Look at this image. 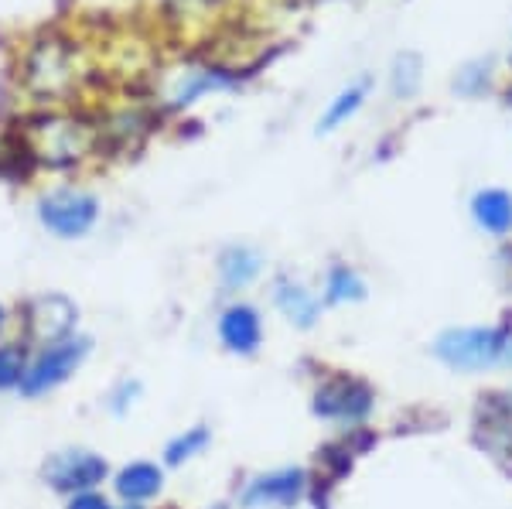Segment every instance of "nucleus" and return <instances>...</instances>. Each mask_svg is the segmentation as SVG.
I'll return each mask as SVG.
<instances>
[{
    "mask_svg": "<svg viewBox=\"0 0 512 509\" xmlns=\"http://www.w3.org/2000/svg\"><path fill=\"white\" fill-rule=\"evenodd\" d=\"M437 356L454 369H485L512 359V335L502 328H458L437 339Z\"/></svg>",
    "mask_w": 512,
    "mask_h": 509,
    "instance_id": "f257e3e1",
    "label": "nucleus"
},
{
    "mask_svg": "<svg viewBox=\"0 0 512 509\" xmlns=\"http://www.w3.org/2000/svg\"><path fill=\"white\" fill-rule=\"evenodd\" d=\"M86 356H89V339L69 335V339L52 342V346H45L28 363L18 390L24 393V397H41V393L62 387V383L82 366V359H86Z\"/></svg>",
    "mask_w": 512,
    "mask_h": 509,
    "instance_id": "f03ea898",
    "label": "nucleus"
},
{
    "mask_svg": "<svg viewBox=\"0 0 512 509\" xmlns=\"http://www.w3.org/2000/svg\"><path fill=\"white\" fill-rule=\"evenodd\" d=\"M38 216L48 233L62 236V240H76V236H86L89 229H93L96 216H99V205L93 195H86V192L59 188V192L41 199Z\"/></svg>",
    "mask_w": 512,
    "mask_h": 509,
    "instance_id": "7ed1b4c3",
    "label": "nucleus"
},
{
    "mask_svg": "<svg viewBox=\"0 0 512 509\" xmlns=\"http://www.w3.org/2000/svg\"><path fill=\"white\" fill-rule=\"evenodd\" d=\"M106 462L93 451H65L55 455L45 465V479L52 489L65 492V496H76V492H93L99 482L106 479Z\"/></svg>",
    "mask_w": 512,
    "mask_h": 509,
    "instance_id": "20e7f679",
    "label": "nucleus"
},
{
    "mask_svg": "<svg viewBox=\"0 0 512 509\" xmlns=\"http://www.w3.org/2000/svg\"><path fill=\"white\" fill-rule=\"evenodd\" d=\"M315 410L328 421H362L373 410V393L366 383L349 380V376H335L318 390Z\"/></svg>",
    "mask_w": 512,
    "mask_h": 509,
    "instance_id": "39448f33",
    "label": "nucleus"
},
{
    "mask_svg": "<svg viewBox=\"0 0 512 509\" xmlns=\"http://www.w3.org/2000/svg\"><path fill=\"white\" fill-rule=\"evenodd\" d=\"M82 127L76 120H62V117H45L35 123L31 130V154L45 161H76L82 154Z\"/></svg>",
    "mask_w": 512,
    "mask_h": 509,
    "instance_id": "423d86ee",
    "label": "nucleus"
},
{
    "mask_svg": "<svg viewBox=\"0 0 512 509\" xmlns=\"http://www.w3.org/2000/svg\"><path fill=\"white\" fill-rule=\"evenodd\" d=\"M72 82V65H69V52L59 45V41H48V45H38L35 52L28 55V86L41 96H59L65 86Z\"/></svg>",
    "mask_w": 512,
    "mask_h": 509,
    "instance_id": "0eeeda50",
    "label": "nucleus"
},
{
    "mask_svg": "<svg viewBox=\"0 0 512 509\" xmlns=\"http://www.w3.org/2000/svg\"><path fill=\"white\" fill-rule=\"evenodd\" d=\"M304 479L301 469H284V472H270L260 475L256 482H250L243 492V506L260 509V506H294L304 496Z\"/></svg>",
    "mask_w": 512,
    "mask_h": 509,
    "instance_id": "6e6552de",
    "label": "nucleus"
},
{
    "mask_svg": "<svg viewBox=\"0 0 512 509\" xmlns=\"http://www.w3.org/2000/svg\"><path fill=\"white\" fill-rule=\"evenodd\" d=\"M31 335L41 339L45 346H52V342L59 339H69L72 335V325H76V308L69 305L65 298H38L35 305H31Z\"/></svg>",
    "mask_w": 512,
    "mask_h": 509,
    "instance_id": "1a4fd4ad",
    "label": "nucleus"
},
{
    "mask_svg": "<svg viewBox=\"0 0 512 509\" xmlns=\"http://www.w3.org/2000/svg\"><path fill=\"white\" fill-rule=\"evenodd\" d=\"M219 335L229 352H243V356L256 352V346H260V339H263V325H260L256 308H250V305L226 308L219 318Z\"/></svg>",
    "mask_w": 512,
    "mask_h": 509,
    "instance_id": "9d476101",
    "label": "nucleus"
},
{
    "mask_svg": "<svg viewBox=\"0 0 512 509\" xmlns=\"http://www.w3.org/2000/svg\"><path fill=\"white\" fill-rule=\"evenodd\" d=\"M161 469L151 462H134L127 469H120V475L113 479V489L123 503H144V499H154L161 492Z\"/></svg>",
    "mask_w": 512,
    "mask_h": 509,
    "instance_id": "9b49d317",
    "label": "nucleus"
},
{
    "mask_svg": "<svg viewBox=\"0 0 512 509\" xmlns=\"http://www.w3.org/2000/svg\"><path fill=\"white\" fill-rule=\"evenodd\" d=\"M475 219H478V226L489 229V233L506 236L512 229V199L506 192H499V188L482 192L475 199Z\"/></svg>",
    "mask_w": 512,
    "mask_h": 509,
    "instance_id": "f8f14e48",
    "label": "nucleus"
},
{
    "mask_svg": "<svg viewBox=\"0 0 512 509\" xmlns=\"http://www.w3.org/2000/svg\"><path fill=\"white\" fill-rule=\"evenodd\" d=\"M277 305H280V311H284L287 318H291V322L304 325V328L315 322V315H318L315 294L304 291L301 284H287V281L277 284Z\"/></svg>",
    "mask_w": 512,
    "mask_h": 509,
    "instance_id": "ddd939ff",
    "label": "nucleus"
},
{
    "mask_svg": "<svg viewBox=\"0 0 512 509\" xmlns=\"http://www.w3.org/2000/svg\"><path fill=\"white\" fill-rule=\"evenodd\" d=\"M219 274H222V281H226V287H246L260 274V257H256L253 250H246V246H233V250L222 253Z\"/></svg>",
    "mask_w": 512,
    "mask_h": 509,
    "instance_id": "4468645a",
    "label": "nucleus"
},
{
    "mask_svg": "<svg viewBox=\"0 0 512 509\" xmlns=\"http://www.w3.org/2000/svg\"><path fill=\"white\" fill-rule=\"evenodd\" d=\"M362 96H366V82H359V86H352V89H345L338 100L328 106V113H325V120H321V130H335L342 120H349L355 110L362 106Z\"/></svg>",
    "mask_w": 512,
    "mask_h": 509,
    "instance_id": "2eb2a0df",
    "label": "nucleus"
},
{
    "mask_svg": "<svg viewBox=\"0 0 512 509\" xmlns=\"http://www.w3.org/2000/svg\"><path fill=\"white\" fill-rule=\"evenodd\" d=\"M205 445H209V431H205V428H192V431L178 434V438L171 441L168 451H164V462H168V465H181L185 458L198 455V451H202Z\"/></svg>",
    "mask_w": 512,
    "mask_h": 509,
    "instance_id": "dca6fc26",
    "label": "nucleus"
},
{
    "mask_svg": "<svg viewBox=\"0 0 512 509\" xmlns=\"http://www.w3.org/2000/svg\"><path fill=\"white\" fill-rule=\"evenodd\" d=\"M24 369H28V356L21 346H0V390L21 387Z\"/></svg>",
    "mask_w": 512,
    "mask_h": 509,
    "instance_id": "f3484780",
    "label": "nucleus"
},
{
    "mask_svg": "<svg viewBox=\"0 0 512 509\" xmlns=\"http://www.w3.org/2000/svg\"><path fill=\"white\" fill-rule=\"evenodd\" d=\"M355 298H362V281L349 267H335L328 274V301L342 305V301H355Z\"/></svg>",
    "mask_w": 512,
    "mask_h": 509,
    "instance_id": "a211bd4d",
    "label": "nucleus"
},
{
    "mask_svg": "<svg viewBox=\"0 0 512 509\" xmlns=\"http://www.w3.org/2000/svg\"><path fill=\"white\" fill-rule=\"evenodd\" d=\"M69 509H113L110 499L99 496V492H76V496H69Z\"/></svg>",
    "mask_w": 512,
    "mask_h": 509,
    "instance_id": "6ab92c4d",
    "label": "nucleus"
},
{
    "mask_svg": "<svg viewBox=\"0 0 512 509\" xmlns=\"http://www.w3.org/2000/svg\"><path fill=\"white\" fill-rule=\"evenodd\" d=\"M134 393H137V387H123V390H120V397H117V404H113V410H123V407H127V397H134Z\"/></svg>",
    "mask_w": 512,
    "mask_h": 509,
    "instance_id": "aec40b11",
    "label": "nucleus"
},
{
    "mask_svg": "<svg viewBox=\"0 0 512 509\" xmlns=\"http://www.w3.org/2000/svg\"><path fill=\"white\" fill-rule=\"evenodd\" d=\"M4 322H7V318H4V308H0V332H4Z\"/></svg>",
    "mask_w": 512,
    "mask_h": 509,
    "instance_id": "412c9836",
    "label": "nucleus"
},
{
    "mask_svg": "<svg viewBox=\"0 0 512 509\" xmlns=\"http://www.w3.org/2000/svg\"><path fill=\"white\" fill-rule=\"evenodd\" d=\"M123 509H140L137 503H127V506H123Z\"/></svg>",
    "mask_w": 512,
    "mask_h": 509,
    "instance_id": "4be33fe9",
    "label": "nucleus"
}]
</instances>
